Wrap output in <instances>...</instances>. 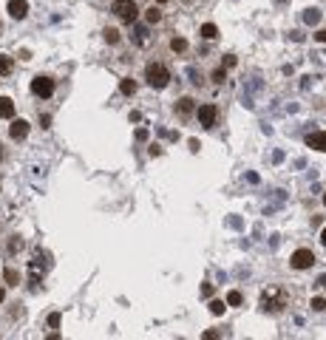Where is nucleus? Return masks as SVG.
<instances>
[{"instance_id":"nucleus-1","label":"nucleus","mask_w":326,"mask_h":340,"mask_svg":"<svg viewBox=\"0 0 326 340\" xmlns=\"http://www.w3.org/2000/svg\"><path fill=\"white\" fill-rule=\"evenodd\" d=\"M145 79H148V85L150 88H165L168 85V68L162 65V62H148V68H145Z\"/></svg>"},{"instance_id":"nucleus-2","label":"nucleus","mask_w":326,"mask_h":340,"mask_svg":"<svg viewBox=\"0 0 326 340\" xmlns=\"http://www.w3.org/2000/svg\"><path fill=\"white\" fill-rule=\"evenodd\" d=\"M114 14L119 20H125V23H133L139 17V9H136L133 0H114Z\"/></svg>"},{"instance_id":"nucleus-3","label":"nucleus","mask_w":326,"mask_h":340,"mask_svg":"<svg viewBox=\"0 0 326 340\" xmlns=\"http://www.w3.org/2000/svg\"><path fill=\"white\" fill-rule=\"evenodd\" d=\"M261 304H264V309H270V312H281V306H284V295L278 292V289H270V292H264Z\"/></svg>"},{"instance_id":"nucleus-4","label":"nucleus","mask_w":326,"mask_h":340,"mask_svg":"<svg viewBox=\"0 0 326 340\" xmlns=\"http://www.w3.org/2000/svg\"><path fill=\"white\" fill-rule=\"evenodd\" d=\"M312 264H315L312 250H295V255H292V267H295V270H309Z\"/></svg>"},{"instance_id":"nucleus-5","label":"nucleus","mask_w":326,"mask_h":340,"mask_svg":"<svg viewBox=\"0 0 326 340\" xmlns=\"http://www.w3.org/2000/svg\"><path fill=\"white\" fill-rule=\"evenodd\" d=\"M31 91H34L37 96H51L54 94V79H48V77H37L34 82H31Z\"/></svg>"},{"instance_id":"nucleus-6","label":"nucleus","mask_w":326,"mask_h":340,"mask_svg":"<svg viewBox=\"0 0 326 340\" xmlns=\"http://www.w3.org/2000/svg\"><path fill=\"white\" fill-rule=\"evenodd\" d=\"M216 122V105H202L199 108V125L202 128H210Z\"/></svg>"},{"instance_id":"nucleus-7","label":"nucleus","mask_w":326,"mask_h":340,"mask_svg":"<svg viewBox=\"0 0 326 340\" xmlns=\"http://www.w3.org/2000/svg\"><path fill=\"white\" fill-rule=\"evenodd\" d=\"M9 14L14 20H23L28 14V3L26 0H9Z\"/></svg>"},{"instance_id":"nucleus-8","label":"nucleus","mask_w":326,"mask_h":340,"mask_svg":"<svg viewBox=\"0 0 326 340\" xmlns=\"http://www.w3.org/2000/svg\"><path fill=\"white\" fill-rule=\"evenodd\" d=\"M307 145H309L312 150H321V153H326V131L309 133V136H307Z\"/></svg>"},{"instance_id":"nucleus-9","label":"nucleus","mask_w":326,"mask_h":340,"mask_svg":"<svg viewBox=\"0 0 326 340\" xmlns=\"http://www.w3.org/2000/svg\"><path fill=\"white\" fill-rule=\"evenodd\" d=\"M26 133H28V122H23V119H14L9 128V136L11 139H26Z\"/></svg>"},{"instance_id":"nucleus-10","label":"nucleus","mask_w":326,"mask_h":340,"mask_svg":"<svg viewBox=\"0 0 326 340\" xmlns=\"http://www.w3.org/2000/svg\"><path fill=\"white\" fill-rule=\"evenodd\" d=\"M176 111H179V116H182V119H187V116H193V99H190V96H182V99H179L176 102Z\"/></svg>"},{"instance_id":"nucleus-11","label":"nucleus","mask_w":326,"mask_h":340,"mask_svg":"<svg viewBox=\"0 0 326 340\" xmlns=\"http://www.w3.org/2000/svg\"><path fill=\"white\" fill-rule=\"evenodd\" d=\"M14 116V102L9 96H0V119H11Z\"/></svg>"},{"instance_id":"nucleus-12","label":"nucleus","mask_w":326,"mask_h":340,"mask_svg":"<svg viewBox=\"0 0 326 340\" xmlns=\"http://www.w3.org/2000/svg\"><path fill=\"white\" fill-rule=\"evenodd\" d=\"M11 68H14V60H11V57H6V54H0V77L11 74Z\"/></svg>"},{"instance_id":"nucleus-13","label":"nucleus","mask_w":326,"mask_h":340,"mask_svg":"<svg viewBox=\"0 0 326 340\" xmlns=\"http://www.w3.org/2000/svg\"><path fill=\"white\" fill-rule=\"evenodd\" d=\"M170 48H173V51H187V40L185 37H173V40H170Z\"/></svg>"},{"instance_id":"nucleus-14","label":"nucleus","mask_w":326,"mask_h":340,"mask_svg":"<svg viewBox=\"0 0 326 340\" xmlns=\"http://www.w3.org/2000/svg\"><path fill=\"white\" fill-rule=\"evenodd\" d=\"M219 34V28L213 26V23H204L202 26V37H207V40H213V37Z\"/></svg>"},{"instance_id":"nucleus-15","label":"nucleus","mask_w":326,"mask_h":340,"mask_svg":"<svg viewBox=\"0 0 326 340\" xmlns=\"http://www.w3.org/2000/svg\"><path fill=\"white\" fill-rule=\"evenodd\" d=\"M119 91H122V94H133V91H136V82H133V79H122V82H119Z\"/></svg>"},{"instance_id":"nucleus-16","label":"nucleus","mask_w":326,"mask_h":340,"mask_svg":"<svg viewBox=\"0 0 326 340\" xmlns=\"http://www.w3.org/2000/svg\"><path fill=\"white\" fill-rule=\"evenodd\" d=\"M145 20H148V23H159V20H162V11H159V9H148V11H145Z\"/></svg>"},{"instance_id":"nucleus-17","label":"nucleus","mask_w":326,"mask_h":340,"mask_svg":"<svg viewBox=\"0 0 326 340\" xmlns=\"http://www.w3.org/2000/svg\"><path fill=\"white\" fill-rule=\"evenodd\" d=\"M136 43H139V45L148 43V28H145V26H136Z\"/></svg>"},{"instance_id":"nucleus-18","label":"nucleus","mask_w":326,"mask_h":340,"mask_svg":"<svg viewBox=\"0 0 326 340\" xmlns=\"http://www.w3.org/2000/svg\"><path fill=\"white\" fill-rule=\"evenodd\" d=\"M224 309H227V304H224V301H210V312L213 315H221Z\"/></svg>"},{"instance_id":"nucleus-19","label":"nucleus","mask_w":326,"mask_h":340,"mask_svg":"<svg viewBox=\"0 0 326 340\" xmlns=\"http://www.w3.org/2000/svg\"><path fill=\"white\" fill-rule=\"evenodd\" d=\"M304 20H307V23H318V20H321V11H318V9H309L307 14H304Z\"/></svg>"},{"instance_id":"nucleus-20","label":"nucleus","mask_w":326,"mask_h":340,"mask_svg":"<svg viewBox=\"0 0 326 340\" xmlns=\"http://www.w3.org/2000/svg\"><path fill=\"white\" fill-rule=\"evenodd\" d=\"M105 40L108 43H119V31L116 28H105Z\"/></svg>"},{"instance_id":"nucleus-21","label":"nucleus","mask_w":326,"mask_h":340,"mask_svg":"<svg viewBox=\"0 0 326 340\" xmlns=\"http://www.w3.org/2000/svg\"><path fill=\"white\" fill-rule=\"evenodd\" d=\"M227 304L230 306H238V304H241V292H236V289H233V292L227 295Z\"/></svg>"},{"instance_id":"nucleus-22","label":"nucleus","mask_w":326,"mask_h":340,"mask_svg":"<svg viewBox=\"0 0 326 340\" xmlns=\"http://www.w3.org/2000/svg\"><path fill=\"white\" fill-rule=\"evenodd\" d=\"M312 309H315V312H324L326 301H324V298H312Z\"/></svg>"},{"instance_id":"nucleus-23","label":"nucleus","mask_w":326,"mask_h":340,"mask_svg":"<svg viewBox=\"0 0 326 340\" xmlns=\"http://www.w3.org/2000/svg\"><path fill=\"white\" fill-rule=\"evenodd\" d=\"M6 281H9V284H17V272H14V270H6Z\"/></svg>"},{"instance_id":"nucleus-24","label":"nucleus","mask_w":326,"mask_h":340,"mask_svg":"<svg viewBox=\"0 0 326 340\" xmlns=\"http://www.w3.org/2000/svg\"><path fill=\"white\" fill-rule=\"evenodd\" d=\"M48 326H51V329H57V326H60V315H51V318H48Z\"/></svg>"},{"instance_id":"nucleus-25","label":"nucleus","mask_w":326,"mask_h":340,"mask_svg":"<svg viewBox=\"0 0 326 340\" xmlns=\"http://www.w3.org/2000/svg\"><path fill=\"white\" fill-rule=\"evenodd\" d=\"M315 40H318V43H326V28H324V31H318Z\"/></svg>"},{"instance_id":"nucleus-26","label":"nucleus","mask_w":326,"mask_h":340,"mask_svg":"<svg viewBox=\"0 0 326 340\" xmlns=\"http://www.w3.org/2000/svg\"><path fill=\"white\" fill-rule=\"evenodd\" d=\"M321 238H324V247H326V227H324V236H321Z\"/></svg>"},{"instance_id":"nucleus-27","label":"nucleus","mask_w":326,"mask_h":340,"mask_svg":"<svg viewBox=\"0 0 326 340\" xmlns=\"http://www.w3.org/2000/svg\"><path fill=\"white\" fill-rule=\"evenodd\" d=\"M3 298H6V292H3V289H0V301H3Z\"/></svg>"},{"instance_id":"nucleus-28","label":"nucleus","mask_w":326,"mask_h":340,"mask_svg":"<svg viewBox=\"0 0 326 340\" xmlns=\"http://www.w3.org/2000/svg\"><path fill=\"white\" fill-rule=\"evenodd\" d=\"M159 3H168V0H159Z\"/></svg>"},{"instance_id":"nucleus-29","label":"nucleus","mask_w":326,"mask_h":340,"mask_svg":"<svg viewBox=\"0 0 326 340\" xmlns=\"http://www.w3.org/2000/svg\"><path fill=\"white\" fill-rule=\"evenodd\" d=\"M324 204H326V196H324Z\"/></svg>"}]
</instances>
